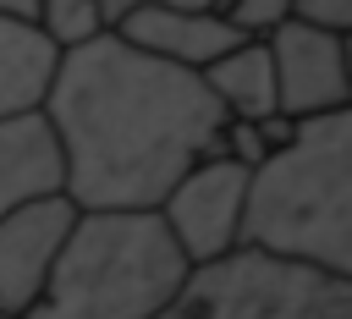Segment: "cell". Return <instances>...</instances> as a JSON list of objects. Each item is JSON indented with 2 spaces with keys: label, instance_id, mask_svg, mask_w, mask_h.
Returning a JSON list of instances; mask_svg holds the SVG:
<instances>
[{
  "label": "cell",
  "instance_id": "obj_1",
  "mask_svg": "<svg viewBox=\"0 0 352 319\" xmlns=\"http://www.w3.org/2000/svg\"><path fill=\"white\" fill-rule=\"evenodd\" d=\"M38 116L77 209H160L187 165L226 154L231 121L192 66L148 55L116 28L60 44Z\"/></svg>",
  "mask_w": 352,
  "mask_h": 319
},
{
  "label": "cell",
  "instance_id": "obj_2",
  "mask_svg": "<svg viewBox=\"0 0 352 319\" xmlns=\"http://www.w3.org/2000/svg\"><path fill=\"white\" fill-rule=\"evenodd\" d=\"M236 248L352 275V116L346 104L297 116L286 143L248 165Z\"/></svg>",
  "mask_w": 352,
  "mask_h": 319
},
{
  "label": "cell",
  "instance_id": "obj_3",
  "mask_svg": "<svg viewBox=\"0 0 352 319\" xmlns=\"http://www.w3.org/2000/svg\"><path fill=\"white\" fill-rule=\"evenodd\" d=\"M187 275L160 209H77L22 319H160Z\"/></svg>",
  "mask_w": 352,
  "mask_h": 319
},
{
  "label": "cell",
  "instance_id": "obj_4",
  "mask_svg": "<svg viewBox=\"0 0 352 319\" xmlns=\"http://www.w3.org/2000/svg\"><path fill=\"white\" fill-rule=\"evenodd\" d=\"M242 192H248V160L236 154H204L176 176V187L160 198V214L187 253V264H214L236 248L242 231Z\"/></svg>",
  "mask_w": 352,
  "mask_h": 319
},
{
  "label": "cell",
  "instance_id": "obj_5",
  "mask_svg": "<svg viewBox=\"0 0 352 319\" xmlns=\"http://www.w3.org/2000/svg\"><path fill=\"white\" fill-rule=\"evenodd\" d=\"M270 66H275V104L280 116H314L346 104V33L314 28L302 16H280L270 33Z\"/></svg>",
  "mask_w": 352,
  "mask_h": 319
},
{
  "label": "cell",
  "instance_id": "obj_6",
  "mask_svg": "<svg viewBox=\"0 0 352 319\" xmlns=\"http://www.w3.org/2000/svg\"><path fill=\"white\" fill-rule=\"evenodd\" d=\"M72 214H77V204L60 187L33 192V198H22L0 214V314L6 319H22V308L38 297Z\"/></svg>",
  "mask_w": 352,
  "mask_h": 319
},
{
  "label": "cell",
  "instance_id": "obj_7",
  "mask_svg": "<svg viewBox=\"0 0 352 319\" xmlns=\"http://www.w3.org/2000/svg\"><path fill=\"white\" fill-rule=\"evenodd\" d=\"M116 33L148 55H165V60H182V66H209L220 50H231L242 33L214 11V6H170V0H143L132 6Z\"/></svg>",
  "mask_w": 352,
  "mask_h": 319
},
{
  "label": "cell",
  "instance_id": "obj_8",
  "mask_svg": "<svg viewBox=\"0 0 352 319\" xmlns=\"http://www.w3.org/2000/svg\"><path fill=\"white\" fill-rule=\"evenodd\" d=\"M60 187V148L55 132L38 110L6 116L0 121V214L33 192H55Z\"/></svg>",
  "mask_w": 352,
  "mask_h": 319
},
{
  "label": "cell",
  "instance_id": "obj_9",
  "mask_svg": "<svg viewBox=\"0 0 352 319\" xmlns=\"http://www.w3.org/2000/svg\"><path fill=\"white\" fill-rule=\"evenodd\" d=\"M55 55H60V44L44 33V22H22V16L0 11V121L38 110Z\"/></svg>",
  "mask_w": 352,
  "mask_h": 319
},
{
  "label": "cell",
  "instance_id": "obj_10",
  "mask_svg": "<svg viewBox=\"0 0 352 319\" xmlns=\"http://www.w3.org/2000/svg\"><path fill=\"white\" fill-rule=\"evenodd\" d=\"M198 77L226 104L231 121H264V116L280 110L275 104V66H270V44L264 38H236L209 66H198Z\"/></svg>",
  "mask_w": 352,
  "mask_h": 319
},
{
  "label": "cell",
  "instance_id": "obj_11",
  "mask_svg": "<svg viewBox=\"0 0 352 319\" xmlns=\"http://www.w3.org/2000/svg\"><path fill=\"white\" fill-rule=\"evenodd\" d=\"M132 6H143V0H44V33L55 38V44H72V38H82V33H99V28H116ZM170 6H214V0H170Z\"/></svg>",
  "mask_w": 352,
  "mask_h": 319
},
{
  "label": "cell",
  "instance_id": "obj_12",
  "mask_svg": "<svg viewBox=\"0 0 352 319\" xmlns=\"http://www.w3.org/2000/svg\"><path fill=\"white\" fill-rule=\"evenodd\" d=\"M214 11H220L242 38H264L280 16H292V0H214Z\"/></svg>",
  "mask_w": 352,
  "mask_h": 319
},
{
  "label": "cell",
  "instance_id": "obj_13",
  "mask_svg": "<svg viewBox=\"0 0 352 319\" xmlns=\"http://www.w3.org/2000/svg\"><path fill=\"white\" fill-rule=\"evenodd\" d=\"M292 16H302V22H314V28L352 33V0H292Z\"/></svg>",
  "mask_w": 352,
  "mask_h": 319
},
{
  "label": "cell",
  "instance_id": "obj_14",
  "mask_svg": "<svg viewBox=\"0 0 352 319\" xmlns=\"http://www.w3.org/2000/svg\"><path fill=\"white\" fill-rule=\"evenodd\" d=\"M6 16H22V22H38L44 16V0H0Z\"/></svg>",
  "mask_w": 352,
  "mask_h": 319
}]
</instances>
